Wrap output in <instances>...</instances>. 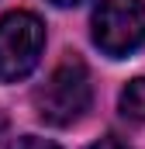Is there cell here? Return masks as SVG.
Here are the masks:
<instances>
[{
	"mask_svg": "<svg viewBox=\"0 0 145 149\" xmlns=\"http://www.w3.org/2000/svg\"><path fill=\"white\" fill-rule=\"evenodd\" d=\"M90 101H93V87H90V73H86V66L79 63V59H62L48 80L41 83L35 90V111L41 121H48V125H72V121H79L86 108H90Z\"/></svg>",
	"mask_w": 145,
	"mask_h": 149,
	"instance_id": "6da1fadb",
	"label": "cell"
},
{
	"mask_svg": "<svg viewBox=\"0 0 145 149\" xmlns=\"http://www.w3.org/2000/svg\"><path fill=\"white\" fill-rule=\"evenodd\" d=\"M45 49V24L31 10L0 17V83H17L31 73Z\"/></svg>",
	"mask_w": 145,
	"mask_h": 149,
	"instance_id": "7a4b0ae2",
	"label": "cell"
},
{
	"mask_svg": "<svg viewBox=\"0 0 145 149\" xmlns=\"http://www.w3.org/2000/svg\"><path fill=\"white\" fill-rule=\"evenodd\" d=\"M93 42L124 59L145 45V3L142 0H100L93 10Z\"/></svg>",
	"mask_w": 145,
	"mask_h": 149,
	"instance_id": "3957f363",
	"label": "cell"
},
{
	"mask_svg": "<svg viewBox=\"0 0 145 149\" xmlns=\"http://www.w3.org/2000/svg\"><path fill=\"white\" fill-rule=\"evenodd\" d=\"M121 114L131 121H145V76L131 80L121 90Z\"/></svg>",
	"mask_w": 145,
	"mask_h": 149,
	"instance_id": "277c9868",
	"label": "cell"
},
{
	"mask_svg": "<svg viewBox=\"0 0 145 149\" xmlns=\"http://www.w3.org/2000/svg\"><path fill=\"white\" fill-rule=\"evenodd\" d=\"M7 149H59V146L48 142V139H38V135H21V139H14Z\"/></svg>",
	"mask_w": 145,
	"mask_h": 149,
	"instance_id": "5b68a950",
	"label": "cell"
},
{
	"mask_svg": "<svg viewBox=\"0 0 145 149\" xmlns=\"http://www.w3.org/2000/svg\"><path fill=\"white\" fill-rule=\"evenodd\" d=\"M90 149H128L121 139H114V135H107V139H100V142H93Z\"/></svg>",
	"mask_w": 145,
	"mask_h": 149,
	"instance_id": "8992f818",
	"label": "cell"
},
{
	"mask_svg": "<svg viewBox=\"0 0 145 149\" xmlns=\"http://www.w3.org/2000/svg\"><path fill=\"white\" fill-rule=\"evenodd\" d=\"M52 3H59V7H72V3H79V0H52Z\"/></svg>",
	"mask_w": 145,
	"mask_h": 149,
	"instance_id": "52a82bcc",
	"label": "cell"
}]
</instances>
